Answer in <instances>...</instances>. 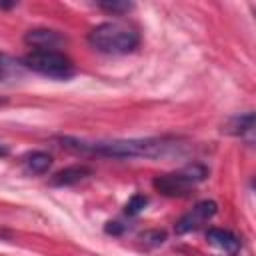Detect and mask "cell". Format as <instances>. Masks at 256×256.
<instances>
[{"label": "cell", "mask_w": 256, "mask_h": 256, "mask_svg": "<svg viewBox=\"0 0 256 256\" xmlns=\"http://www.w3.org/2000/svg\"><path fill=\"white\" fill-rule=\"evenodd\" d=\"M146 204H148V198L144 194H134L124 206V214L126 216H136L146 208Z\"/></svg>", "instance_id": "obj_12"}, {"label": "cell", "mask_w": 256, "mask_h": 256, "mask_svg": "<svg viewBox=\"0 0 256 256\" xmlns=\"http://www.w3.org/2000/svg\"><path fill=\"white\" fill-rule=\"evenodd\" d=\"M26 70H32L36 74H42L46 78H54V80H68L76 74L74 62L62 52V50H30L24 58H22Z\"/></svg>", "instance_id": "obj_3"}, {"label": "cell", "mask_w": 256, "mask_h": 256, "mask_svg": "<svg viewBox=\"0 0 256 256\" xmlns=\"http://www.w3.org/2000/svg\"><path fill=\"white\" fill-rule=\"evenodd\" d=\"M60 144L68 150L112 156V158H164L182 148L176 138H128V140H78L64 136Z\"/></svg>", "instance_id": "obj_1"}, {"label": "cell", "mask_w": 256, "mask_h": 256, "mask_svg": "<svg viewBox=\"0 0 256 256\" xmlns=\"http://www.w3.org/2000/svg\"><path fill=\"white\" fill-rule=\"evenodd\" d=\"M98 8L104 10V12H108V14L122 16V14L130 12V10L134 8V4H132V2H100Z\"/></svg>", "instance_id": "obj_13"}, {"label": "cell", "mask_w": 256, "mask_h": 256, "mask_svg": "<svg viewBox=\"0 0 256 256\" xmlns=\"http://www.w3.org/2000/svg\"><path fill=\"white\" fill-rule=\"evenodd\" d=\"M140 240L148 246H158V244H162L164 240H166V234L164 232H160V230H150V232H144L142 236H140Z\"/></svg>", "instance_id": "obj_14"}, {"label": "cell", "mask_w": 256, "mask_h": 256, "mask_svg": "<svg viewBox=\"0 0 256 256\" xmlns=\"http://www.w3.org/2000/svg\"><path fill=\"white\" fill-rule=\"evenodd\" d=\"M52 166V156L44 150H34L22 158V170L30 176H42L50 170Z\"/></svg>", "instance_id": "obj_9"}, {"label": "cell", "mask_w": 256, "mask_h": 256, "mask_svg": "<svg viewBox=\"0 0 256 256\" xmlns=\"http://www.w3.org/2000/svg\"><path fill=\"white\" fill-rule=\"evenodd\" d=\"M206 240L228 256H236L242 248V240L226 228H208L206 230Z\"/></svg>", "instance_id": "obj_7"}, {"label": "cell", "mask_w": 256, "mask_h": 256, "mask_svg": "<svg viewBox=\"0 0 256 256\" xmlns=\"http://www.w3.org/2000/svg\"><path fill=\"white\" fill-rule=\"evenodd\" d=\"M224 130L240 140H244L246 144H252L254 142V114L252 112H246V114H238V116H232Z\"/></svg>", "instance_id": "obj_8"}, {"label": "cell", "mask_w": 256, "mask_h": 256, "mask_svg": "<svg viewBox=\"0 0 256 256\" xmlns=\"http://www.w3.org/2000/svg\"><path fill=\"white\" fill-rule=\"evenodd\" d=\"M88 44L102 54L118 56L130 54L140 46V32L134 24L124 20H108L88 32Z\"/></svg>", "instance_id": "obj_2"}, {"label": "cell", "mask_w": 256, "mask_h": 256, "mask_svg": "<svg viewBox=\"0 0 256 256\" xmlns=\"http://www.w3.org/2000/svg\"><path fill=\"white\" fill-rule=\"evenodd\" d=\"M6 154H8V148L4 144H0V156H6Z\"/></svg>", "instance_id": "obj_15"}, {"label": "cell", "mask_w": 256, "mask_h": 256, "mask_svg": "<svg viewBox=\"0 0 256 256\" xmlns=\"http://www.w3.org/2000/svg\"><path fill=\"white\" fill-rule=\"evenodd\" d=\"M218 212V206L214 200H202L198 204H194V208H190L178 222H176V232L178 234H186V232H194L198 228H202L204 224H208V220Z\"/></svg>", "instance_id": "obj_5"}, {"label": "cell", "mask_w": 256, "mask_h": 256, "mask_svg": "<svg viewBox=\"0 0 256 256\" xmlns=\"http://www.w3.org/2000/svg\"><path fill=\"white\" fill-rule=\"evenodd\" d=\"M24 42L30 46V50L42 48V50H60V46L64 44V36L58 30H50V28H32L26 32Z\"/></svg>", "instance_id": "obj_6"}, {"label": "cell", "mask_w": 256, "mask_h": 256, "mask_svg": "<svg viewBox=\"0 0 256 256\" xmlns=\"http://www.w3.org/2000/svg\"><path fill=\"white\" fill-rule=\"evenodd\" d=\"M2 104H6V98H0V106H2Z\"/></svg>", "instance_id": "obj_16"}, {"label": "cell", "mask_w": 256, "mask_h": 256, "mask_svg": "<svg viewBox=\"0 0 256 256\" xmlns=\"http://www.w3.org/2000/svg\"><path fill=\"white\" fill-rule=\"evenodd\" d=\"M206 176H208V168L204 164L192 162L176 172L156 176L152 184L164 196H186L196 184L206 180Z\"/></svg>", "instance_id": "obj_4"}, {"label": "cell", "mask_w": 256, "mask_h": 256, "mask_svg": "<svg viewBox=\"0 0 256 256\" xmlns=\"http://www.w3.org/2000/svg\"><path fill=\"white\" fill-rule=\"evenodd\" d=\"M90 174H92V168L90 166H86V164H72V166L56 172L50 182L54 186H72V184H78L80 180L88 178Z\"/></svg>", "instance_id": "obj_10"}, {"label": "cell", "mask_w": 256, "mask_h": 256, "mask_svg": "<svg viewBox=\"0 0 256 256\" xmlns=\"http://www.w3.org/2000/svg\"><path fill=\"white\" fill-rule=\"evenodd\" d=\"M26 72L28 70H26L22 60H18V58H14L6 52H0V84L20 80Z\"/></svg>", "instance_id": "obj_11"}]
</instances>
